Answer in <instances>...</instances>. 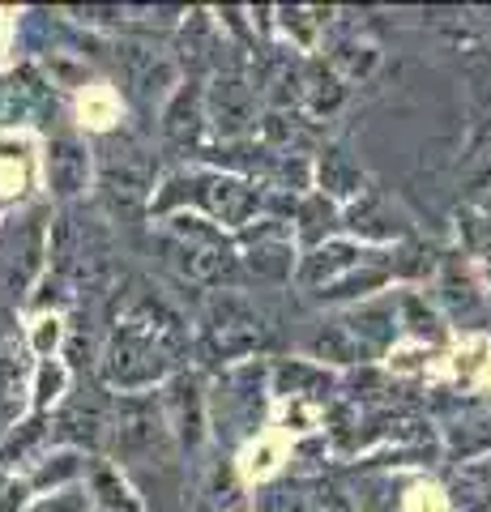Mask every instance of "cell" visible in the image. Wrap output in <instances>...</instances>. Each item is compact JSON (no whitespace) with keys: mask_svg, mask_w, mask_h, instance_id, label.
Returning <instances> with one entry per match:
<instances>
[{"mask_svg":"<svg viewBox=\"0 0 491 512\" xmlns=\"http://www.w3.org/2000/svg\"><path fill=\"white\" fill-rule=\"evenodd\" d=\"M99 175H103V197L112 201V210L129 214L146 201V192H150V154L120 137L103 150Z\"/></svg>","mask_w":491,"mask_h":512,"instance_id":"7a4b0ae2","label":"cell"},{"mask_svg":"<svg viewBox=\"0 0 491 512\" xmlns=\"http://www.w3.org/2000/svg\"><path fill=\"white\" fill-rule=\"evenodd\" d=\"M86 167H90V158L77 141L69 137L52 141V150H47V180H52L60 197H73V192L86 188Z\"/></svg>","mask_w":491,"mask_h":512,"instance_id":"277c9868","label":"cell"},{"mask_svg":"<svg viewBox=\"0 0 491 512\" xmlns=\"http://www.w3.org/2000/svg\"><path fill=\"white\" fill-rule=\"evenodd\" d=\"M150 312H154V303L141 299V312L129 316L112 333V346H107V355H103V376H107V384H116V389H141V384H154L167 372L171 346H180L176 320L158 325L167 312L158 320H150Z\"/></svg>","mask_w":491,"mask_h":512,"instance_id":"6da1fadb","label":"cell"},{"mask_svg":"<svg viewBox=\"0 0 491 512\" xmlns=\"http://www.w3.org/2000/svg\"><path fill=\"white\" fill-rule=\"evenodd\" d=\"M325 171H329V180H325V184H329V188H338V192H342V184H351V188L359 184V171L346 167L342 150H329V154H325Z\"/></svg>","mask_w":491,"mask_h":512,"instance_id":"7c38bea8","label":"cell"},{"mask_svg":"<svg viewBox=\"0 0 491 512\" xmlns=\"http://www.w3.org/2000/svg\"><path fill=\"white\" fill-rule=\"evenodd\" d=\"M402 308H406V316H410V320H415V325H410L415 333H432V338H440V329H436V316H432V312L423 316V303H419L415 295H410V299L402 303Z\"/></svg>","mask_w":491,"mask_h":512,"instance_id":"5bb4252c","label":"cell"},{"mask_svg":"<svg viewBox=\"0 0 491 512\" xmlns=\"http://www.w3.org/2000/svg\"><path fill=\"white\" fill-rule=\"evenodd\" d=\"M210 103H214V124L223 128V133H240L252 120V94L240 77H218Z\"/></svg>","mask_w":491,"mask_h":512,"instance_id":"5b68a950","label":"cell"},{"mask_svg":"<svg viewBox=\"0 0 491 512\" xmlns=\"http://www.w3.org/2000/svg\"><path fill=\"white\" fill-rule=\"evenodd\" d=\"M73 474H77V457H73V453H65V457H56V466H43V470L35 474V487L65 483V478H73Z\"/></svg>","mask_w":491,"mask_h":512,"instance_id":"4fadbf2b","label":"cell"},{"mask_svg":"<svg viewBox=\"0 0 491 512\" xmlns=\"http://www.w3.org/2000/svg\"><path fill=\"white\" fill-rule=\"evenodd\" d=\"M457 500H466L474 512H491V474L474 470L470 474V495H457Z\"/></svg>","mask_w":491,"mask_h":512,"instance_id":"30bf717a","label":"cell"},{"mask_svg":"<svg viewBox=\"0 0 491 512\" xmlns=\"http://www.w3.org/2000/svg\"><path fill=\"white\" fill-rule=\"evenodd\" d=\"M184 274L193 282H223L235 278V261L223 244H184Z\"/></svg>","mask_w":491,"mask_h":512,"instance_id":"8992f818","label":"cell"},{"mask_svg":"<svg viewBox=\"0 0 491 512\" xmlns=\"http://www.w3.org/2000/svg\"><path fill=\"white\" fill-rule=\"evenodd\" d=\"M60 384H65V372L47 363V367H43V376H39V389H43V393H39V406H47V397H56Z\"/></svg>","mask_w":491,"mask_h":512,"instance_id":"9a60e30c","label":"cell"},{"mask_svg":"<svg viewBox=\"0 0 491 512\" xmlns=\"http://www.w3.org/2000/svg\"><path fill=\"white\" fill-rule=\"evenodd\" d=\"M30 512H86V495L82 491H56V495H47V500H39Z\"/></svg>","mask_w":491,"mask_h":512,"instance_id":"8fae6325","label":"cell"},{"mask_svg":"<svg viewBox=\"0 0 491 512\" xmlns=\"http://www.w3.org/2000/svg\"><path fill=\"white\" fill-rule=\"evenodd\" d=\"M116 448L129 461H150L167 453V427L163 414L146 397H124L116 410Z\"/></svg>","mask_w":491,"mask_h":512,"instance_id":"3957f363","label":"cell"},{"mask_svg":"<svg viewBox=\"0 0 491 512\" xmlns=\"http://www.w3.org/2000/svg\"><path fill=\"white\" fill-rule=\"evenodd\" d=\"M22 376H26V359L18 346H5L0 350V397H13L22 389Z\"/></svg>","mask_w":491,"mask_h":512,"instance_id":"9c48e42d","label":"cell"},{"mask_svg":"<svg viewBox=\"0 0 491 512\" xmlns=\"http://www.w3.org/2000/svg\"><path fill=\"white\" fill-rule=\"evenodd\" d=\"M90 487H94V495H99V500L112 512H141V504L133 500V491L124 487V478L112 466H94L90 470Z\"/></svg>","mask_w":491,"mask_h":512,"instance_id":"52a82bcc","label":"cell"},{"mask_svg":"<svg viewBox=\"0 0 491 512\" xmlns=\"http://www.w3.org/2000/svg\"><path fill=\"white\" fill-rule=\"evenodd\" d=\"M197 99H188V94H180L176 107L167 111V137L171 141H193L197 137Z\"/></svg>","mask_w":491,"mask_h":512,"instance_id":"ba28073f","label":"cell"}]
</instances>
